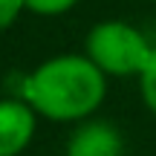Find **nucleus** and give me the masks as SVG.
<instances>
[{"mask_svg":"<svg viewBox=\"0 0 156 156\" xmlns=\"http://www.w3.org/2000/svg\"><path fill=\"white\" fill-rule=\"evenodd\" d=\"M23 95L35 110L49 119H81L101 104L104 75L90 58H52L23 81Z\"/></svg>","mask_w":156,"mask_h":156,"instance_id":"1","label":"nucleus"},{"mask_svg":"<svg viewBox=\"0 0 156 156\" xmlns=\"http://www.w3.org/2000/svg\"><path fill=\"white\" fill-rule=\"evenodd\" d=\"M87 55L101 73L130 75L142 73V67L151 58V46L133 26L107 20L87 35Z\"/></svg>","mask_w":156,"mask_h":156,"instance_id":"2","label":"nucleus"},{"mask_svg":"<svg viewBox=\"0 0 156 156\" xmlns=\"http://www.w3.org/2000/svg\"><path fill=\"white\" fill-rule=\"evenodd\" d=\"M35 130V116L20 101H0V156H17Z\"/></svg>","mask_w":156,"mask_h":156,"instance_id":"3","label":"nucleus"},{"mask_svg":"<svg viewBox=\"0 0 156 156\" xmlns=\"http://www.w3.org/2000/svg\"><path fill=\"white\" fill-rule=\"evenodd\" d=\"M119 153H122L119 133L104 122H93L75 130L67 147V156H119Z\"/></svg>","mask_w":156,"mask_h":156,"instance_id":"4","label":"nucleus"},{"mask_svg":"<svg viewBox=\"0 0 156 156\" xmlns=\"http://www.w3.org/2000/svg\"><path fill=\"white\" fill-rule=\"evenodd\" d=\"M142 93H145L147 107L156 113V49H151V58L142 67Z\"/></svg>","mask_w":156,"mask_h":156,"instance_id":"5","label":"nucleus"},{"mask_svg":"<svg viewBox=\"0 0 156 156\" xmlns=\"http://www.w3.org/2000/svg\"><path fill=\"white\" fill-rule=\"evenodd\" d=\"M23 3H26V9L38 12V15H61L69 6H75L78 0H23Z\"/></svg>","mask_w":156,"mask_h":156,"instance_id":"6","label":"nucleus"},{"mask_svg":"<svg viewBox=\"0 0 156 156\" xmlns=\"http://www.w3.org/2000/svg\"><path fill=\"white\" fill-rule=\"evenodd\" d=\"M23 0H0V29H6L9 23H15V17L20 15L23 9Z\"/></svg>","mask_w":156,"mask_h":156,"instance_id":"7","label":"nucleus"}]
</instances>
